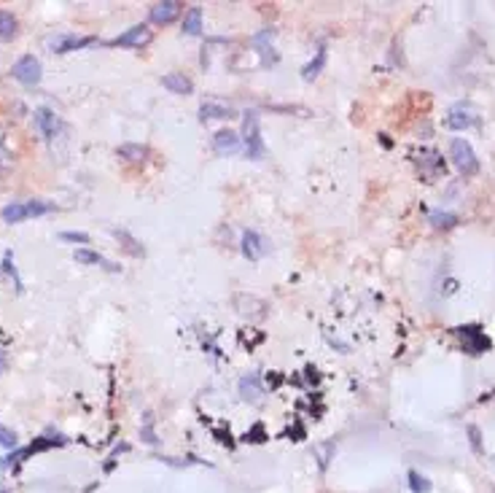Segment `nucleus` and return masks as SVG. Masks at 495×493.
Wrapping results in <instances>:
<instances>
[{"mask_svg":"<svg viewBox=\"0 0 495 493\" xmlns=\"http://www.w3.org/2000/svg\"><path fill=\"white\" fill-rule=\"evenodd\" d=\"M450 156L452 162H455V168L460 170L463 175H474L477 170H480V159L474 154V149H471V143L465 138H455L450 143Z\"/></svg>","mask_w":495,"mask_h":493,"instance_id":"nucleus-1","label":"nucleus"},{"mask_svg":"<svg viewBox=\"0 0 495 493\" xmlns=\"http://www.w3.org/2000/svg\"><path fill=\"white\" fill-rule=\"evenodd\" d=\"M242 140H245L248 156H253V159L264 156V140H261V130H258V113H253V111H248L245 119H242Z\"/></svg>","mask_w":495,"mask_h":493,"instance_id":"nucleus-2","label":"nucleus"},{"mask_svg":"<svg viewBox=\"0 0 495 493\" xmlns=\"http://www.w3.org/2000/svg\"><path fill=\"white\" fill-rule=\"evenodd\" d=\"M458 337H460L463 348L471 356H480V354H484V351H490V348H493L490 337L482 332L480 326H460V329H458Z\"/></svg>","mask_w":495,"mask_h":493,"instance_id":"nucleus-3","label":"nucleus"},{"mask_svg":"<svg viewBox=\"0 0 495 493\" xmlns=\"http://www.w3.org/2000/svg\"><path fill=\"white\" fill-rule=\"evenodd\" d=\"M11 76H14L16 81H22V84H27V87H32V84L41 81V62L35 60L32 54H27V57H22V60L11 68Z\"/></svg>","mask_w":495,"mask_h":493,"instance_id":"nucleus-4","label":"nucleus"},{"mask_svg":"<svg viewBox=\"0 0 495 493\" xmlns=\"http://www.w3.org/2000/svg\"><path fill=\"white\" fill-rule=\"evenodd\" d=\"M180 16V3L178 0H162L156 6H151V22L156 25H170Z\"/></svg>","mask_w":495,"mask_h":493,"instance_id":"nucleus-5","label":"nucleus"},{"mask_svg":"<svg viewBox=\"0 0 495 493\" xmlns=\"http://www.w3.org/2000/svg\"><path fill=\"white\" fill-rule=\"evenodd\" d=\"M267 251H270V246H267V240H264L261 235H256V232H245V235H242V254H245L251 262L261 259Z\"/></svg>","mask_w":495,"mask_h":493,"instance_id":"nucleus-6","label":"nucleus"},{"mask_svg":"<svg viewBox=\"0 0 495 493\" xmlns=\"http://www.w3.org/2000/svg\"><path fill=\"white\" fill-rule=\"evenodd\" d=\"M92 44V38H75V35H51L46 38V46L57 54H65V51H73V49H81Z\"/></svg>","mask_w":495,"mask_h":493,"instance_id":"nucleus-7","label":"nucleus"},{"mask_svg":"<svg viewBox=\"0 0 495 493\" xmlns=\"http://www.w3.org/2000/svg\"><path fill=\"white\" fill-rule=\"evenodd\" d=\"M151 41V30L146 25H135V27H130V30L119 35L113 44L116 46H143V44H149Z\"/></svg>","mask_w":495,"mask_h":493,"instance_id":"nucleus-8","label":"nucleus"},{"mask_svg":"<svg viewBox=\"0 0 495 493\" xmlns=\"http://www.w3.org/2000/svg\"><path fill=\"white\" fill-rule=\"evenodd\" d=\"M213 146H215V151H221V154H234V151L240 149V138H237L234 130H218L215 138H213Z\"/></svg>","mask_w":495,"mask_h":493,"instance_id":"nucleus-9","label":"nucleus"},{"mask_svg":"<svg viewBox=\"0 0 495 493\" xmlns=\"http://www.w3.org/2000/svg\"><path fill=\"white\" fill-rule=\"evenodd\" d=\"M35 124H38V130L44 132L46 138H54V132L60 130V119L54 116V111H49V108L35 111Z\"/></svg>","mask_w":495,"mask_h":493,"instance_id":"nucleus-10","label":"nucleus"},{"mask_svg":"<svg viewBox=\"0 0 495 493\" xmlns=\"http://www.w3.org/2000/svg\"><path fill=\"white\" fill-rule=\"evenodd\" d=\"M162 87H167L170 92H175V94H192V89H194L192 78H186L183 73H167V76L162 78Z\"/></svg>","mask_w":495,"mask_h":493,"instance_id":"nucleus-11","label":"nucleus"},{"mask_svg":"<svg viewBox=\"0 0 495 493\" xmlns=\"http://www.w3.org/2000/svg\"><path fill=\"white\" fill-rule=\"evenodd\" d=\"M73 256H75V262H81V264H103V267H106V270H111V273H116V270H119L116 264L106 262V259H103V254H97V251H89V248H78Z\"/></svg>","mask_w":495,"mask_h":493,"instance_id":"nucleus-12","label":"nucleus"},{"mask_svg":"<svg viewBox=\"0 0 495 493\" xmlns=\"http://www.w3.org/2000/svg\"><path fill=\"white\" fill-rule=\"evenodd\" d=\"M474 124V116L468 113V111H460V108H455V111H450V116L444 119V127L447 130H455V132H460V130H465V127H471Z\"/></svg>","mask_w":495,"mask_h":493,"instance_id":"nucleus-13","label":"nucleus"},{"mask_svg":"<svg viewBox=\"0 0 495 493\" xmlns=\"http://www.w3.org/2000/svg\"><path fill=\"white\" fill-rule=\"evenodd\" d=\"M183 32H189V35H199L202 32V8L199 6H192L189 14L183 16Z\"/></svg>","mask_w":495,"mask_h":493,"instance_id":"nucleus-14","label":"nucleus"},{"mask_svg":"<svg viewBox=\"0 0 495 493\" xmlns=\"http://www.w3.org/2000/svg\"><path fill=\"white\" fill-rule=\"evenodd\" d=\"M229 116H234V111L226 108V106H215V103H205L202 108H199V119L205 122V119H229Z\"/></svg>","mask_w":495,"mask_h":493,"instance_id":"nucleus-15","label":"nucleus"},{"mask_svg":"<svg viewBox=\"0 0 495 493\" xmlns=\"http://www.w3.org/2000/svg\"><path fill=\"white\" fill-rule=\"evenodd\" d=\"M25 218H27V205L25 202H11V205L3 208V221H8V224H19Z\"/></svg>","mask_w":495,"mask_h":493,"instance_id":"nucleus-16","label":"nucleus"},{"mask_svg":"<svg viewBox=\"0 0 495 493\" xmlns=\"http://www.w3.org/2000/svg\"><path fill=\"white\" fill-rule=\"evenodd\" d=\"M323 65H326V51L320 49L315 54V60L313 62H307L304 68H301V76H304V81H313V78H318L320 76V70H323Z\"/></svg>","mask_w":495,"mask_h":493,"instance_id":"nucleus-17","label":"nucleus"},{"mask_svg":"<svg viewBox=\"0 0 495 493\" xmlns=\"http://www.w3.org/2000/svg\"><path fill=\"white\" fill-rule=\"evenodd\" d=\"M431 224H434L436 230H450L458 224V216L455 213H447V211H431Z\"/></svg>","mask_w":495,"mask_h":493,"instance_id":"nucleus-18","label":"nucleus"},{"mask_svg":"<svg viewBox=\"0 0 495 493\" xmlns=\"http://www.w3.org/2000/svg\"><path fill=\"white\" fill-rule=\"evenodd\" d=\"M16 35V19L8 11H0V41H11Z\"/></svg>","mask_w":495,"mask_h":493,"instance_id":"nucleus-19","label":"nucleus"},{"mask_svg":"<svg viewBox=\"0 0 495 493\" xmlns=\"http://www.w3.org/2000/svg\"><path fill=\"white\" fill-rule=\"evenodd\" d=\"M409 488H412V493H431V480L420 475L418 469H412L409 472Z\"/></svg>","mask_w":495,"mask_h":493,"instance_id":"nucleus-20","label":"nucleus"},{"mask_svg":"<svg viewBox=\"0 0 495 493\" xmlns=\"http://www.w3.org/2000/svg\"><path fill=\"white\" fill-rule=\"evenodd\" d=\"M119 156L130 159V162H143L146 149H143V146H132V143H127V146H119Z\"/></svg>","mask_w":495,"mask_h":493,"instance_id":"nucleus-21","label":"nucleus"},{"mask_svg":"<svg viewBox=\"0 0 495 493\" xmlns=\"http://www.w3.org/2000/svg\"><path fill=\"white\" fill-rule=\"evenodd\" d=\"M113 235H116L119 240H124V243H127V251H130V254H135V256H143V248H140V243H137L135 237H130V235H127L124 230H113Z\"/></svg>","mask_w":495,"mask_h":493,"instance_id":"nucleus-22","label":"nucleus"},{"mask_svg":"<svg viewBox=\"0 0 495 493\" xmlns=\"http://www.w3.org/2000/svg\"><path fill=\"white\" fill-rule=\"evenodd\" d=\"M240 391L245 399H248V397H251V399H258V397H261V388H258V383H256L253 377H245L240 383Z\"/></svg>","mask_w":495,"mask_h":493,"instance_id":"nucleus-23","label":"nucleus"},{"mask_svg":"<svg viewBox=\"0 0 495 493\" xmlns=\"http://www.w3.org/2000/svg\"><path fill=\"white\" fill-rule=\"evenodd\" d=\"M62 240H70V243H89V235L87 232H62Z\"/></svg>","mask_w":495,"mask_h":493,"instance_id":"nucleus-24","label":"nucleus"},{"mask_svg":"<svg viewBox=\"0 0 495 493\" xmlns=\"http://www.w3.org/2000/svg\"><path fill=\"white\" fill-rule=\"evenodd\" d=\"M0 445L3 447H14L16 445V434L6 426H0Z\"/></svg>","mask_w":495,"mask_h":493,"instance_id":"nucleus-25","label":"nucleus"},{"mask_svg":"<svg viewBox=\"0 0 495 493\" xmlns=\"http://www.w3.org/2000/svg\"><path fill=\"white\" fill-rule=\"evenodd\" d=\"M3 273H8V275L16 280V289H22V283H19V277H16V270H14V256L11 254H6V259H3Z\"/></svg>","mask_w":495,"mask_h":493,"instance_id":"nucleus-26","label":"nucleus"},{"mask_svg":"<svg viewBox=\"0 0 495 493\" xmlns=\"http://www.w3.org/2000/svg\"><path fill=\"white\" fill-rule=\"evenodd\" d=\"M468 437H471V447H474V453H482V437H480V429H477V426H468Z\"/></svg>","mask_w":495,"mask_h":493,"instance_id":"nucleus-27","label":"nucleus"}]
</instances>
